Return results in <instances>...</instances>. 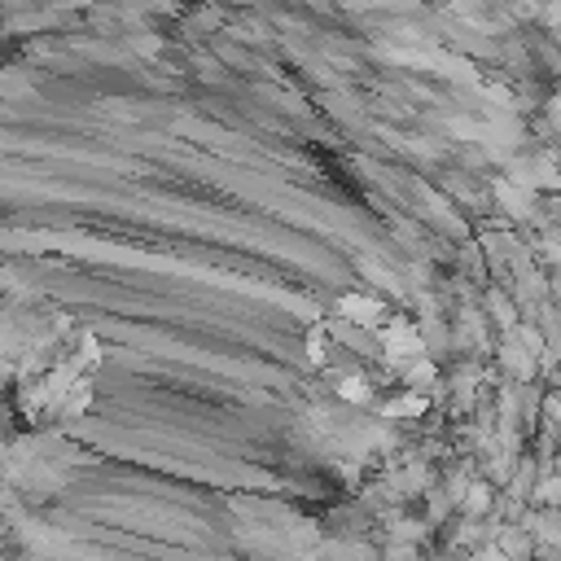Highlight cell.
I'll list each match as a JSON object with an SVG mask.
<instances>
[{
    "instance_id": "3957f363",
    "label": "cell",
    "mask_w": 561,
    "mask_h": 561,
    "mask_svg": "<svg viewBox=\"0 0 561 561\" xmlns=\"http://www.w3.org/2000/svg\"><path fill=\"white\" fill-rule=\"evenodd\" d=\"M465 509H469L474 517H482V513L491 509V487H487V482H474V487L465 491Z\"/></svg>"
},
{
    "instance_id": "7a4b0ae2",
    "label": "cell",
    "mask_w": 561,
    "mask_h": 561,
    "mask_svg": "<svg viewBox=\"0 0 561 561\" xmlns=\"http://www.w3.org/2000/svg\"><path fill=\"white\" fill-rule=\"evenodd\" d=\"M338 395H343V399H356V404H365V399H369V378H360V373H347V378L338 382Z\"/></svg>"
},
{
    "instance_id": "6da1fadb",
    "label": "cell",
    "mask_w": 561,
    "mask_h": 561,
    "mask_svg": "<svg viewBox=\"0 0 561 561\" xmlns=\"http://www.w3.org/2000/svg\"><path fill=\"white\" fill-rule=\"evenodd\" d=\"M338 308H343V312H351V325H360V330H373V325L386 317V308H382V303H373V299H365V295H347Z\"/></svg>"
},
{
    "instance_id": "277c9868",
    "label": "cell",
    "mask_w": 561,
    "mask_h": 561,
    "mask_svg": "<svg viewBox=\"0 0 561 561\" xmlns=\"http://www.w3.org/2000/svg\"><path fill=\"white\" fill-rule=\"evenodd\" d=\"M539 504H561V482L557 478H544L539 482Z\"/></svg>"
},
{
    "instance_id": "5b68a950",
    "label": "cell",
    "mask_w": 561,
    "mask_h": 561,
    "mask_svg": "<svg viewBox=\"0 0 561 561\" xmlns=\"http://www.w3.org/2000/svg\"><path fill=\"white\" fill-rule=\"evenodd\" d=\"M128 45H132L136 53H158V40H154V36H141V32H136V36H128Z\"/></svg>"
}]
</instances>
